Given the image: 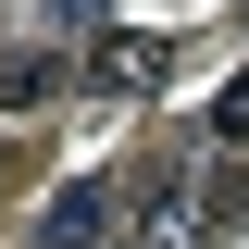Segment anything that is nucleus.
Instances as JSON below:
<instances>
[{"label":"nucleus","mask_w":249,"mask_h":249,"mask_svg":"<svg viewBox=\"0 0 249 249\" xmlns=\"http://www.w3.org/2000/svg\"><path fill=\"white\" fill-rule=\"evenodd\" d=\"M162 75H175V37L162 25H112L88 62H75V88H112V100H150Z\"/></svg>","instance_id":"1"},{"label":"nucleus","mask_w":249,"mask_h":249,"mask_svg":"<svg viewBox=\"0 0 249 249\" xmlns=\"http://www.w3.org/2000/svg\"><path fill=\"white\" fill-rule=\"evenodd\" d=\"M124 249H212V199H199V175H162L137 212H124Z\"/></svg>","instance_id":"2"},{"label":"nucleus","mask_w":249,"mask_h":249,"mask_svg":"<svg viewBox=\"0 0 249 249\" xmlns=\"http://www.w3.org/2000/svg\"><path fill=\"white\" fill-rule=\"evenodd\" d=\"M37 249H124V199H112L100 175H75V187L50 199V224H37Z\"/></svg>","instance_id":"3"},{"label":"nucleus","mask_w":249,"mask_h":249,"mask_svg":"<svg viewBox=\"0 0 249 249\" xmlns=\"http://www.w3.org/2000/svg\"><path fill=\"white\" fill-rule=\"evenodd\" d=\"M62 88H75V62H50V50H0V112H50Z\"/></svg>","instance_id":"4"},{"label":"nucleus","mask_w":249,"mask_h":249,"mask_svg":"<svg viewBox=\"0 0 249 249\" xmlns=\"http://www.w3.org/2000/svg\"><path fill=\"white\" fill-rule=\"evenodd\" d=\"M212 137H249V75H237V88L212 100Z\"/></svg>","instance_id":"5"},{"label":"nucleus","mask_w":249,"mask_h":249,"mask_svg":"<svg viewBox=\"0 0 249 249\" xmlns=\"http://www.w3.org/2000/svg\"><path fill=\"white\" fill-rule=\"evenodd\" d=\"M62 13H75V25H88V13H112V0H62Z\"/></svg>","instance_id":"6"},{"label":"nucleus","mask_w":249,"mask_h":249,"mask_svg":"<svg viewBox=\"0 0 249 249\" xmlns=\"http://www.w3.org/2000/svg\"><path fill=\"white\" fill-rule=\"evenodd\" d=\"M0 175H13V150H0Z\"/></svg>","instance_id":"7"}]
</instances>
